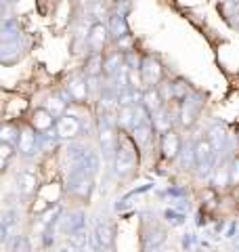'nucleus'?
I'll list each match as a JSON object with an SVG mask.
<instances>
[{
    "instance_id": "obj_1",
    "label": "nucleus",
    "mask_w": 239,
    "mask_h": 252,
    "mask_svg": "<svg viewBox=\"0 0 239 252\" xmlns=\"http://www.w3.org/2000/svg\"><path fill=\"white\" fill-rule=\"evenodd\" d=\"M111 162H114V172L118 179H128L134 175V170H137V147L128 137L120 139Z\"/></svg>"
},
{
    "instance_id": "obj_2",
    "label": "nucleus",
    "mask_w": 239,
    "mask_h": 252,
    "mask_svg": "<svg viewBox=\"0 0 239 252\" xmlns=\"http://www.w3.org/2000/svg\"><path fill=\"white\" fill-rule=\"evenodd\" d=\"M193 152H195V168H197V175L199 177H210L212 172H214V162H216L218 149L214 147V143H212L208 137H206V139L195 141Z\"/></svg>"
},
{
    "instance_id": "obj_3",
    "label": "nucleus",
    "mask_w": 239,
    "mask_h": 252,
    "mask_svg": "<svg viewBox=\"0 0 239 252\" xmlns=\"http://www.w3.org/2000/svg\"><path fill=\"white\" fill-rule=\"evenodd\" d=\"M116 126H118L116 116H107V114H101L99 116V126H97V130H99V143H101L103 154H105L109 160H114V154H116L118 143H120V139L116 135Z\"/></svg>"
},
{
    "instance_id": "obj_4",
    "label": "nucleus",
    "mask_w": 239,
    "mask_h": 252,
    "mask_svg": "<svg viewBox=\"0 0 239 252\" xmlns=\"http://www.w3.org/2000/svg\"><path fill=\"white\" fill-rule=\"evenodd\" d=\"M65 185L71 195H76L80 200H89L92 193V187H94V177L82 168H69Z\"/></svg>"
},
{
    "instance_id": "obj_5",
    "label": "nucleus",
    "mask_w": 239,
    "mask_h": 252,
    "mask_svg": "<svg viewBox=\"0 0 239 252\" xmlns=\"http://www.w3.org/2000/svg\"><path fill=\"white\" fill-rule=\"evenodd\" d=\"M109 26L103 21H92L89 26V32H86V49L89 53H103L105 44L109 42Z\"/></svg>"
},
{
    "instance_id": "obj_6",
    "label": "nucleus",
    "mask_w": 239,
    "mask_h": 252,
    "mask_svg": "<svg viewBox=\"0 0 239 252\" xmlns=\"http://www.w3.org/2000/svg\"><path fill=\"white\" fill-rule=\"evenodd\" d=\"M114 225L107 223V220H99L97 227H94V231L90 233V248L94 252H107L114 248Z\"/></svg>"
},
{
    "instance_id": "obj_7",
    "label": "nucleus",
    "mask_w": 239,
    "mask_h": 252,
    "mask_svg": "<svg viewBox=\"0 0 239 252\" xmlns=\"http://www.w3.org/2000/svg\"><path fill=\"white\" fill-rule=\"evenodd\" d=\"M57 135H59V139H67V141H71V139H76V137H80L84 132V128H86V124H84V120L80 116H76V114H69V109H67V114H63L61 118H57Z\"/></svg>"
},
{
    "instance_id": "obj_8",
    "label": "nucleus",
    "mask_w": 239,
    "mask_h": 252,
    "mask_svg": "<svg viewBox=\"0 0 239 252\" xmlns=\"http://www.w3.org/2000/svg\"><path fill=\"white\" fill-rule=\"evenodd\" d=\"M17 152L23 158H34L40 149V135L34 130V126H23L21 128V135L17 141Z\"/></svg>"
},
{
    "instance_id": "obj_9",
    "label": "nucleus",
    "mask_w": 239,
    "mask_h": 252,
    "mask_svg": "<svg viewBox=\"0 0 239 252\" xmlns=\"http://www.w3.org/2000/svg\"><path fill=\"white\" fill-rule=\"evenodd\" d=\"M65 91L69 94L71 103H78V105L84 103V101H89V94H90L89 78L86 76H71L65 82Z\"/></svg>"
},
{
    "instance_id": "obj_10",
    "label": "nucleus",
    "mask_w": 239,
    "mask_h": 252,
    "mask_svg": "<svg viewBox=\"0 0 239 252\" xmlns=\"http://www.w3.org/2000/svg\"><path fill=\"white\" fill-rule=\"evenodd\" d=\"M141 76H143V86L149 89V86H157L162 82L164 72H162V65L159 61L153 57H143L141 61Z\"/></svg>"
},
{
    "instance_id": "obj_11",
    "label": "nucleus",
    "mask_w": 239,
    "mask_h": 252,
    "mask_svg": "<svg viewBox=\"0 0 239 252\" xmlns=\"http://www.w3.org/2000/svg\"><path fill=\"white\" fill-rule=\"evenodd\" d=\"M109 34H111V40L114 42H122V40H128L130 38V28H128V21H126V13L122 11H116L109 15Z\"/></svg>"
},
{
    "instance_id": "obj_12",
    "label": "nucleus",
    "mask_w": 239,
    "mask_h": 252,
    "mask_svg": "<svg viewBox=\"0 0 239 252\" xmlns=\"http://www.w3.org/2000/svg\"><path fill=\"white\" fill-rule=\"evenodd\" d=\"M159 147H162V154L166 160L174 162L177 158L182 154V139L177 130H168L162 135V141H159Z\"/></svg>"
},
{
    "instance_id": "obj_13",
    "label": "nucleus",
    "mask_w": 239,
    "mask_h": 252,
    "mask_svg": "<svg viewBox=\"0 0 239 252\" xmlns=\"http://www.w3.org/2000/svg\"><path fill=\"white\" fill-rule=\"evenodd\" d=\"M61 229L63 233L67 235H74V233H80V231H84L86 229V215L82 210H74V212H67V215H63L61 217Z\"/></svg>"
},
{
    "instance_id": "obj_14",
    "label": "nucleus",
    "mask_w": 239,
    "mask_h": 252,
    "mask_svg": "<svg viewBox=\"0 0 239 252\" xmlns=\"http://www.w3.org/2000/svg\"><path fill=\"white\" fill-rule=\"evenodd\" d=\"M31 126H34V130L38 132V135H44V132L55 130L57 118H55L46 107H38L34 112V116H31Z\"/></svg>"
},
{
    "instance_id": "obj_15",
    "label": "nucleus",
    "mask_w": 239,
    "mask_h": 252,
    "mask_svg": "<svg viewBox=\"0 0 239 252\" xmlns=\"http://www.w3.org/2000/svg\"><path fill=\"white\" fill-rule=\"evenodd\" d=\"M15 187H17V193L23 198H30V195L36 193L38 189V177L31 170H21L17 177H15Z\"/></svg>"
},
{
    "instance_id": "obj_16",
    "label": "nucleus",
    "mask_w": 239,
    "mask_h": 252,
    "mask_svg": "<svg viewBox=\"0 0 239 252\" xmlns=\"http://www.w3.org/2000/svg\"><path fill=\"white\" fill-rule=\"evenodd\" d=\"M199 107L202 103L195 99H189L185 103H180V109H179V124L182 128H191L195 122H197V116H199Z\"/></svg>"
},
{
    "instance_id": "obj_17",
    "label": "nucleus",
    "mask_w": 239,
    "mask_h": 252,
    "mask_svg": "<svg viewBox=\"0 0 239 252\" xmlns=\"http://www.w3.org/2000/svg\"><path fill=\"white\" fill-rule=\"evenodd\" d=\"M164 103H166V99L162 91H159V86H149V89L143 91V105L147 107V112L151 116H155L164 107Z\"/></svg>"
},
{
    "instance_id": "obj_18",
    "label": "nucleus",
    "mask_w": 239,
    "mask_h": 252,
    "mask_svg": "<svg viewBox=\"0 0 239 252\" xmlns=\"http://www.w3.org/2000/svg\"><path fill=\"white\" fill-rule=\"evenodd\" d=\"M105 72V55L103 53H89L84 63V76L86 78H101Z\"/></svg>"
},
{
    "instance_id": "obj_19",
    "label": "nucleus",
    "mask_w": 239,
    "mask_h": 252,
    "mask_svg": "<svg viewBox=\"0 0 239 252\" xmlns=\"http://www.w3.org/2000/svg\"><path fill=\"white\" fill-rule=\"evenodd\" d=\"M122 65H126V53L116 51V53L107 55V57H105V72H103V76H105V78H114Z\"/></svg>"
},
{
    "instance_id": "obj_20",
    "label": "nucleus",
    "mask_w": 239,
    "mask_h": 252,
    "mask_svg": "<svg viewBox=\"0 0 239 252\" xmlns=\"http://www.w3.org/2000/svg\"><path fill=\"white\" fill-rule=\"evenodd\" d=\"M21 40L23 38H15V40L2 42V63H15L21 57Z\"/></svg>"
},
{
    "instance_id": "obj_21",
    "label": "nucleus",
    "mask_w": 239,
    "mask_h": 252,
    "mask_svg": "<svg viewBox=\"0 0 239 252\" xmlns=\"http://www.w3.org/2000/svg\"><path fill=\"white\" fill-rule=\"evenodd\" d=\"M153 124H155V130H159L164 135V132L172 130V124H174V118L170 114V107H162L159 112L153 116Z\"/></svg>"
},
{
    "instance_id": "obj_22",
    "label": "nucleus",
    "mask_w": 239,
    "mask_h": 252,
    "mask_svg": "<svg viewBox=\"0 0 239 252\" xmlns=\"http://www.w3.org/2000/svg\"><path fill=\"white\" fill-rule=\"evenodd\" d=\"M208 139L214 143V147L218 149H225V145L229 143V135H227V130L222 128L220 124H214V126H210V130H208Z\"/></svg>"
},
{
    "instance_id": "obj_23",
    "label": "nucleus",
    "mask_w": 239,
    "mask_h": 252,
    "mask_svg": "<svg viewBox=\"0 0 239 252\" xmlns=\"http://www.w3.org/2000/svg\"><path fill=\"white\" fill-rule=\"evenodd\" d=\"M164 220L170 227H182L187 223V217H185V212H182L180 208H166L164 210Z\"/></svg>"
},
{
    "instance_id": "obj_24",
    "label": "nucleus",
    "mask_w": 239,
    "mask_h": 252,
    "mask_svg": "<svg viewBox=\"0 0 239 252\" xmlns=\"http://www.w3.org/2000/svg\"><path fill=\"white\" fill-rule=\"evenodd\" d=\"M6 246H9V250H11V252H31L30 238H28V235H23V233L13 235L11 242L6 244Z\"/></svg>"
},
{
    "instance_id": "obj_25",
    "label": "nucleus",
    "mask_w": 239,
    "mask_h": 252,
    "mask_svg": "<svg viewBox=\"0 0 239 252\" xmlns=\"http://www.w3.org/2000/svg\"><path fill=\"white\" fill-rule=\"evenodd\" d=\"M231 179H233V172H231V168L229 166H220V168H216L212 172V181H214V185L216 187H227L229 183H231Z\"/></svg>"
},
{
    "instance_id": "obj_26",
    "label": "nucleus",
    "mask_w": 239,
    "mask_h": 252,
    "mask_svg": "<svg viewBox=\"0 0 239 252\" xmlns=\"http://www.w3.org/2000/svg\"><path fill=\"white\" fill-rule=\"evenodd\" d=\"M143 242H145V246L157 250V248L166 242V231H164V229H153L151 233H145V238H143Z\"/></svg>"
},
{
    "instance_id": "obj_27",
    "label": "nucleus",
    "mask_w": 239,
    "mask_h": 252,
    "mask_svg": "<svg viewBox=\"0 0 239 252\" xmlns=\"http://www.w3.org/2000/svg\"><path fill=\"white\" fill-rule=\"evenodd\" d=\"M19 135H21V130L17 128V126H13V124H4L2 130H0V139H2V143H11V145H17Z\"/></svg>"
},
{
    "instance_id": "obj_28",
    "label": "nucleus",
    "mask_w": 239,
    "mask_h": 252,
    "mask_svg": "<svg viewBox=\"0 0 239 252\" xmlns=\"http://www.w3.org/2000/svg\"><path fill=\"white\" fill-rule=\"evenodd\" d=\"M105 13H107V9L103 6L101 0H92V2L86 6V15H89L92 21H101V17H103ZM92 21H90V23H92Z\"/></svg>"
},
{
    "instance_id": "obj_29",
    "label": "nucleus",
    "mask_w": 239,
    "mask_h": 252,
    "mask_svg": "<svg viewBox=\"0 0 239 252\" xmlns=\"http://www.w3.org/2000/svg\"><path fill=\"white\" fill-rule=\"evenodd\" d=\"M15 149H17V145H11V143L0 145V160H2V168H9L11 160L15 158Z\"/></svg>"
},
{
    "instance_id": "obj_30",
    "label": "nucleus",
    "mask_w": 239,
    "mask_h": 252,
    "mask_svg": "<svg viewBox=\"0 0 239 252\" xmlns=\"http://www.w3.org/2000/svg\"><path fill=\"white\" fill-rule=\"evenodd\" d=\"M180 244H182V248H185L187 252H191V250H193L195 248V244H197V235L195 233H185V235H182V240H180Z\"/></svg>"
},
{
    "instance_id": "obj_31",
    "label": "nucleus",
    "mask_w": 239,
    "mask_h": 252,
    "mask_svg": "<svg viewBox=\"0 0 239 252\" xmlns=\"http://www.w3.org/2000/svg\"><path fill=\"white\" fill-rule=\"evenodd\" d=\"M233 240H235V246H233V252H239V233L235 235V238H233Z\"/></svg>"
},
{
    "instance_id": "obj_32",
    "label": "nucleus",
    "mask_w": 239,
    "mask_h": 252,
    "mask_svg": "<svg viewBox=\"0 0 239 252\" xmlns=\"http://www.w3.org/2000/svg\"><path fill=\"white\" fill-rule=\"evenodd\" d=\"M57 252H74V248H61V250H57Z\"/></svg>"
},
{
    "instance_id": "obj_33",
    "label": "nucleus",
    "mask_w": 239,
    "mask_h": 252,
    "mask_svg": "<svg viewBox=\"0 0 239 252\" xmlns=\"http://www.w3.org/2000/svg\"><path fill=\"white\" fill-rule=\"evenodd\" d=\"M164 252H174V250H164Z\"/></svg>"
},
{
    "instance_id": "obj_34",
    "label": "nucleus",
    "mask_w": 239,
    "mask_h": 252,
    "mask_svg": "<svg viewBox=\"0 0 239 252\" xmlns=\"http://www.w3.org/2000/svg\"><path fill=\"white\" fill-rule=\"evenodd\" d=\"M237 145H239V137H237Z\"/></svg>"
},
{
    "instance_id": "obj_35",
    "label": "nucleus",
    "mask_w": 239,
    "mask_h": 252,
    "mask_svg": "<svg viewBox=\"0 0 239 252\" xmlns=\"http://www.w3.org/2000/svg\"><path fill=\"white\" fill-rule=\"evenodd\" d=\"M46 252H49V250H46Z\"/></svg>"
}]
</instances>
